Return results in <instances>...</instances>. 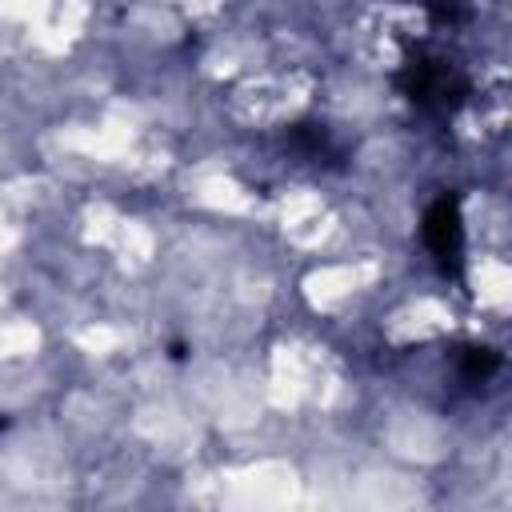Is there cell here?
<instances>
[{
	"label": "cell",
	"instance_id": "cell-1",
	"mask_svg": "<svg viewBox=\"0 0 512 512\" xmlns=\"http://www.w3.org/2000/svg\"><path fill=\"white\" fill-rule=\"evenodd\" d=\"M404 92L416 100V104H424V108H452L460 96H464V76L448 64V60H432V56H416V60H408V68H404Z\"/></svg>",
	"mask_w": 512,
	"mask_h": 512
},
{
	"label": "cell",
	"instance_id": "cell-2",
	"mask_svg": "<svg viewBox=\"0 0 512 512\" xmlns=\"http://www.w3.org/2000/svg\"><path fill=\"white\" fill-rule=\"evenodd\" d=\"M424 240L432 248V256L448 268V264H460V252H464V224H460V208L456 200H436L424 216Z\"/></svg>",
	"mask_w": 512,
	"mask_h": 512
},
{
	"label": "cell",
	"instance_id": "cell-3",
	"mask_svg": "<svg viewBox=\"0 0 512 512\" xmlns=\"http://www.w3.org/2000/svg\"><path fill=\"white\" fill-rule=\"evenodd\" d=\"M500 368V356L492 352V348H468L464 352V380H488L492 372Z\"/></svg>",
	"mask_w": 512,
	"mask_h": 512
}]
</instances>
